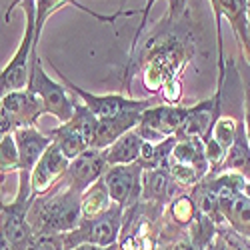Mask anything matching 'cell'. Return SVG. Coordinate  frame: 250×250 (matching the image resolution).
<instances>
[{
    "label": "cell",
    "instance_id": "obj_1",
    "mask_svg": "<svg viewBox=\"0 0 250 250\" xmlns=\"http://www.w3.org/2000/svg\"><path fill=\"white\" fill-rule=\"evenodd\" d=\"M80 200L82 194L66 186L62 178L46 194L34 198L26 216L34 236L66 234L78 228L82 222Z\"/></svg>",
    "mask_w": 250,
    "mask_h": 250
},
{
    "label": "cell",
    "instance_id": "obj_2",
    "mask_svg": "<svg viewBox=\"0 0 250 250\" xmlns=\"http://www.w3.org/2000/svg\"><path fill=\"white\" fill-rule=\"evenodd\" d=\"M24 6V16H26V28L22 42L16 48L14 56L0 72V88L6 92L12 90H24L28 86V76H30V64L32 56L36 54V44H34V32H36V4L34 0H22L20 2Z\"/></svg>",
    "mask_w": 250,
    "mask_h": 250
},
{
    "label": "cell",
    "instance_id": "obj_3",
    "mask_svg": "<svg viewBox=\"0 0 250 250\" xmlns=\"http://www.w3.org/2000/svg\"><path fill=\"white\" fill-rule=\"evenodd\" d=\"M122 214H124V208L118 204H112L104 214L92 220H82L72 232L62 234L64 250L76 248L80 244H94V246L116 244L120 224H122Z\"/></svg>",
    "mask_w": 250,
    "mask_h": 250
},
{
    "label": "cell",
    "instance_id": "obj_4",
    "mask_svg": "<svg viewBox=\"0 0 250 250\" xmlns=\"http://www.w3.org/2000/svg\"><path fill=\"white\" fill-rule=\"evenodd\" d=\"M28 90H32L40 100H42L44 114H52L58 118V122H68L74 112V100L70 98L66 86L58 84L56 80H52L42 64H40L38 56H32V64H30V76H28Z\"/></svg>",
    "mask_w": 250,
    "mask_h": 250
},
{
    "label": "cell",
    "instance_id": "obj_5",
    "mask_svg": "<svg viewBox=\"0 0 250 250\" xmlns=\"http://www.w3.org/2000/svg\"><path fill=\"white\" fill-rule=\"evenodd\" d=\"M44 114L42 100L32 90H12L0 100V138L18 128L36 126V120Z\"/></svg>",
    "mask_w": 250,
    "mask_h": 250
},
{
    "label": "cell",
    "instance_id": "obj_6",
    "mask_svg": "<svg viewBox=\"0 0 250 250\" xmlns=\"http://www.w3.org/2000/svg\"><path fill=\"white\" fill-rule=\"evenodd\" d=\"M54 70L58 72V68L54 66ZM58 78L64 82V86L68 90H72L80 100L82 104L100 120V118H114V116H120V114H126V112H144L146 108L154 106V100H134V98H126L122 94H92L84 88H80L76 84L62 74L58 72Z\"/></svg>",
    "mask_w": 250,
    "mask_h": 250
},
{
    "label": "cell",
    "instance_id": "obj_7",
    "mask_svg": "<svg viewBox=\"0 0 250 250\" xmlns=\"http://www.w3.org/2000/svg\"><path fill=\"white\" fill-rule=\"evenodd\" d=\"M142 172L144 168L138 162L108 166L102 180L106 184L110 200L122 208L138 202V198L142 196Z\"/></svg>",
    "mask_w": 250,
    "mask_h": 250
},
{
    "label": "cell",
    "instance_id": "obj_8",
    "mask_svg": "<svg viewBox=\"0 0 250 250\" xmlns=\"http://www.w3.org/2000/svg\"><path fill=\"white\" fill-rule=\"evenodd\" d=\"M190 106H150L142 112L138 122V134L148 142H160L168 136H176L178 128L188 114Z\"/></svg>",
    "mask_w": 250,
    "mask_h": 250
},
{
    "label": "cell",
    "instance_id": "obj_9",
    "mask_svg": "<svg viewBox=\"0 0 250 250\" xmlns=\"http://www.w3.org/2000/svg\"><path fill=\"white\" fill-rule=\"evenodd\" d=\"M212 10H214V22H216V36H218V62H220V82L224 80V56H222V18H226L232 26V32L238 40L240 50L244 48L248 40V26H250V16H248V0H210Z\"/></svg>",
    "mask_w": 250,
    "mask_h": 250
},
{
    "label": "cell",
    "instance_id": "obj_10",
    "mask_svg": "<svg viewBox=\"0 0 250 250\" xmlns=\"http://www.w3.org/2000/svg\"><path fill=\"white\" fill-rule=\"evenodd\" d=\"M108 170V162L104 158V152L98 148H88L74 160H70L66 174L62 176V182L76 192L84 194L94 182H98L104 172Z\"/></svg>",
    "mask_w": 250,
    "mask_h": 250
},
{
    "label": "cell",
    "instance_id": "obj_11",
    "mask_svg": "<svg viewBox=\"0 0 250 250\" xmlns=\"http://www.w3.org/2000/svg\"><path fill=\"white\" fill-rule=\"evenodd\" d=\"M220 92H222V84H218V92L208 98L204 102H198L196 106L188 108L182 126L176 132V138H200L206 140L212 132L214 122L220 118Z\"/></svg>",
    "mask_w": 250,
    "mask_h": 250
},
{
    "label": "cell",
    "instance_id": "obj_12",
    "mask_svg": "<svg viewBox=\"0 0 250 250\" xmlns=\"http://www.w3.org/2000/svg\"><path fill=\"white\" fill-rule=\"evenodd\" d=\"M68 164H70V160L62 154V150L52 142L50 146L46 148V152L42 154V158L36 162L32 172H30V190H32V196L38 198V196L46 194L52 186L66 174Z\"/></svg>",
    "mask_w": 250,
    "mask_h": 250
},
{
    "label": "cell",
    "instance_id": "obj_13",
    "mask_svg": "<svg viewBox=\"0 0 250 250\" xmlns=\"http://www.w3.org/2000/svg\"><path fill=\"white\" fill-rule=\"evenodd\" d=\"M16 138V146H18V172H32L36 162L42 158L46 148L52 144V138L48 134H42L36 126H26V128H18L12 132Z\"/></svg>",
    "mask_w": 250,
    "mask_h": 250
},
{
    "label": "cell",
    "instance_id": "obj_14",
    "mask_svg": "<svg viewBox=\"0 0 250 250\" xmlns=\"http://www.w3.org/2000/svg\"><path fill=\"white\" fill-rule=\"evenodd\" d=\"M34 4H36V32H34V44H36V46H38L40 32H42L44 22H46V20H48L56 10H60L62 6H66V4H72L74 8L86 12V14L94 16L96 20H100V22H106V24H114L120 16H134V14H138L136 10H116V12L110 14V16H108V14H98V12H94V10H88L84 4H78L76 0H34Z\"/></svg>",
    "mask_w": 250,
    "mask_h": 250
},
{
    "label": "cell",
    "instance_id": "obj_15",
    "mask_svg": "<svg viewBox=\"0 0 250 250\" xmlns=\"http://www.w3.org/2000/svg\"><path fill=\"white\" fill-rule=\"evenodd\" d=\"M140 116H142V112H126V114H120L114 118H100L92 148H98V150L108 148L122 134H126L138 126Z\"/></svg>",
    "mask_w": 250,
    "mask_h": 250
},
{
    "label": "cell",
    "instance_id": "obj_16",
    "mask_svg": "<svg viewBox=\"0 0 250 250\" xmlns=\"http://www.w3.org/2000/svg\"><path fill=\"white\" fill-rule=\"evenodd\" d=\"M170 162L182 164V166H190L196 172H200L202 176L208 174L210 170V164L206 158V150H204V142L200 138H182L176 140L172 154L168 158Z\"/></svg>",
    "mask_w": 250,
    "mask_h": 250
},
{
    "label": "cell",
    "instance_id": "obj_17",
    "mask_svg": "<svg viewBox=\"0 0 250 250\" xmlns=\"http://www.w3.org/2000/svg\"><path fill=\"white\" fill-rule=\"evenodd\" d=\"M178 182L166 168H154L142 172V198L166 202L176 194Z\"/></svg>",
    "mask_w": 250,
    "mask_h": 250
},
{
    "label": "cell",
    "instance_id": "obj_18",
    "mask_svg": "<svg viewBox=\"0 0 250 250\" xmlns=\"http://www.w3.org/2000/svg\"><path fill=\"white\" fill-rule=\"evenodd\" d=\"M216 172H238L242 176H250V144L246 138L244 122H238L234 142L226 150V156Z\"/></svg>",
    "mask_w": 250,
    "mask_h": 250
},
{
    "label": "cell",
    "instance_id": "obj_19",
    "mask_svg": "<svg viewBox=\"0 0 250 250\" xmlns=\"http://www.w3.org/2000/svg\"><path fill=\"white\" fill-rule=\"evenodd\" d=\"M144 138L138 134V130H130L126 134H122L114 144H110L108 148H104V158H106L108 166H118V164H132L138 160L140 150H142Z\"/></svg>",
    "mask_w": 250,
    "mask_h": 250
},
{
    "label": "cell",
    "instance_id": "obj_20",
    "mask_svg": "<svg viewBox=\"0 0 250 250\" xmlns=\"http://www.w3.org/2000/svg\"><path fill=\"white\" fill-rule=\"evenodd\" d=\"M48 136L52 138V142L62 150V154H64L68 160H74L76 156H80L84 150L90 148V144L86 142V138L68 122L58 124V128H52L48 132Z\"/></svg>",
    "mask_w": 250,
    "mask_h": 250
},
{
    "label": "cell",
    "instance_id": "obj_21",
    "mask_svg": "<svg viewBox=\"0 0 250 250\" xmlns=\"http://www.w3.org/2000/svg\"><path fill=\"white\" fill-rule=\"evenodd\" d=\"M176 136H168L160 142H148L144 140L142 144V150L138 156V164L142 166L144 170H154V168H166V162H168L172 148L176 144Z\"/></svg>",
    "mask_w": 250,
    "mask_h": 250
},
{
    "label": "cell",
    "instance_id": "obj_22",
    "mask_svg": "<svg viewBox=\"0 0 250 250\" xmlns=\"http://www.w3.org/2000/svg\"><path fill=\"white\" fill-rule=\"evenodd\" d=\"M108 208H110V196L106 190V184H104V180L100 178L82 194V200H80L82 220H92V218L104 214Z\"/></svg>",
    "mask_w": 250,
    "mask_h": 250
},
{
    "label": "cell",
    "instance_id": "obj_23",
    "mask_svg": "<svg viewBox=\"0 0 250 250\" xmlns=\"http://www.w3.org/2000/svg\"><path fill=\"white\" fill-rule=\"evenodd\" d=\"M220 204V214L226 216L232 222V226H236L238 230H246L250 232V198L240 192L230 200H222Z\"/></svg>",
    "mask_w": 250,
    "mask_h": 250
},
{
    "label": "cell",
    "instance_id": "obj_24",
    "mask_svg": "<svg viewBox=\"0 0 250 250\" xmlns=\"http://www.w3.org/2000/svg\"><path fill=\"white\" fill-rule=\"evenodd\" d=\"M192 200H194L196 210L202 216H206V218H214L216 214L220 216L218 196H216V192L210 188V184H208L206 180L196 184V188L192 190Z\"/></svg>",
    "mask_w": 250,
    "mask_h": 250
},
{
    "label": "cell",
    "instance_id": "obj_25",
    "mask_svg": "<svg viewBox=\"0 0 250 250\" xmlns=\"http://www.w3.org/2000/svg\"><path fill=\"white\" fill-rule=\"evenodd\" d=\"M68 124H72V126L86 138V142L90 144V148H92V142H94V136H96V126H98V118L84 106V104L74 102V112H72V118L68 120Z\"/></svg>",
    "mask_w": 250,
    "mask_h": 250
},
{
    "label": "cell",
    "instance_id": "obj_26",
    "mask_svg": "<svg viewBox=\"0 0 250 250\" xmlns=\"http://www.w3.org/2000/svg\"><path fill=\"white\" fill-rule=\"evenodd\" d=\"M18 146H16V138L14 134H4L0 138V180L4 178V174L18 172Z\"/></svg>",
    "mask_w": 250,
    "mask_h": 250
},
{
    "label": "cell",
    "instance_id": "obj_27",
    "mask_svg": "<svg viewBox=\"0 0 250 250\" xmlns=\"http://www.w3.org/2000/svg\"><path fill=\"white\" fill-rule=\"evenodd\" d=\"M236 128H238V124H236L234 118L222 116V118H218V120L214 122L212 132H210V138H214L224 150H228V148H230V144L234 142Z\"/></svg>",
    "mask_w": 250,
    "mask_h": 250
},
{
    "label": "cell",
    "instance_id": "obj_28",
    "mask_svg": "<svg viewBox=\"0 0 250 250\" xmlns=\"http://www.w3.org/2000/svg\"><path fill=\"white\" fill-rule=\"evenodd\" d=\"M170 212H172V218L176 222H190L196 214V206H194L192 196H178L172 202Z\"/></svg>",
    "mask_w": 250,
    "mask_h": 250
},
{
    "label": "cell",
    "instance_id": "obj_29",
    "mask_svg": "<svg viewBox=\"0 0 250 250\" xmlns=\"http://www.w3.org/2000/svg\"><path fill=\"white\" fill-rule=\"evenodd\" d=\"M28 250H64L62 234H50V236H34Z\"/></svg>",
    "mask_w": 250,
    "mask_h": 250
},
{
    "label": "cell",
    "instance_id": "obj_30",
    "mask_svg": "<svg viewBox=\"0 0 250 250\" xmlns=\"http://www.w3.org/2000/svg\"><path fill=\"white\" fill-rule=\"evenodd\" d=\"M154 2H158V0H146V4H144V8L140 10L142 16H140V24H138V28H136V32H134L132 44H130V58H128V62H132V58H134V50H136V46H138V38L142 36L144 28H146V22H148V16H150V10H152Z\"/></svg>",
    "mask_w": 250,
    "mask_h": 250
},
{
    "label": "cell",
    "instance_id": "obj_31",
    "mask_svg": "<svg viewBox=\"0 0 250 250\" xmlns=\"http://www.w3.org/2000/svg\"><path fill=\"white\" fill-rule=\"evenodd\" d=\"M242 84H244V130L250 144V72H242Z\"/></svg>",
    "mask_w": 250,
    "mask_h": 250
},
{
    "label": "cell",
    "instance_id": "obj_32",
    "mask_svg": "<svg viewBox=\"0 0 250 250\" xmlns=\"http://www.w3.org/2000/svg\"><path fill=\"white\" fill-rule=\"evenodd\" d=\"M186 2H188V0H168V18L172 20V22L184 14Z\"/></svg>",
    "mask_w": 250,
    "mask_h": 250
},
{
    "label": "cell",
    "instance_id": "obj_33",
    "mask_svg": "<svg viewBox=\"0 0 250 250\" xmlns=\"http://www.w3.org/2000/svg\"><path fill=\"white\" fill-rule=\"evenodd\" d=\"M70 250H116V244L112 246H94V244H80L76 248H70Z\"/></svg>",
    "mask_w": 250,
    "mask_h": 250
},
{
    "label": "cell",
    "instance_id": "obj_34",
    "mask_svg": "<svg viewBox=\"0 0 250 250\" xmlns=\"http://www.w3.org/2000/svg\"><path fill=\"white\" fill-rule=\"evenodd\" d=\"M242 52H244V56H246V60H248V66H250V26H248V40H246Z\"/></svg>",
    "mask_w": 250,
    "mask_h": 250
},
{
    "label": "cell",
    "instance_id": "obj_35",
    "mask_svg": "<svg viewBox=\"0 0 250 250\" xmlns=\"http://www.w3.org/2000/svg\"><path fill=\"white\" fill-rule=\"evenodd\" d=\"M224 250H248L244 244H240V242H230V244H228V248H224Z\"/></svg>",
    "mask_w": 250,
    "mask_h": 250
},
{
    "label": "cell",
    "instance_id": "obj_36",
    "mask_svg": "<svg viewBox=\"0 0 250 250\" xmlns=\"http://www.w3.org/2000/svg\"><path fill=\"white\" fill-rule=\"evenodd\" d=\"M244 194L250 198V182H246V184H244Z\"/></svg>",
    "mask_w": 250,
    "mask_h": 250
},
{
    "label": "cell",
    "instance_id": "obj_37",
    "mask_svg": "<svg viewBox=\"0 0 250 250\" xmlns=\"http://www.w3.org/2000/svg\"><path fill=\"white\" fill-rule=\"evenodd\" d=\"M2 206H4V200H2V194H0V212H2Z\"/></svg>",
    "mask_w": 250,
    "mask_h": 250
},
{
    "label": "cell",
    "instance_id": "obj_38",
    "mask_svg": "<svg viewBox=\"0 0 250 250\" xmlns=\"http://www.w3.org/2000/svg\"><path fill=\"white\" fill-rule=\"evenodd\" d=\"M2 96H4V90H2V88H0V100H2Z\"/></svg>",
    "mask_w": 250,
    "mask_h": 250
},
{
    "label": "cell",
    "instance_id": "obj_39",
    "mask_svg": "<svg viewBox=\"0 0 250 250\" xmlns=\"http://www.w3.org/2000/svg\"><path fill=\"white\" fill-rule=\"evenodd\" d=\"M20 2H22V0H16V4H14V6H18V4H20Z\"/></svg>",
    "mask_w": 250,
    "mask_h": 250
},
{
    "label": "cell",
    "instance_id": "obj_40",
    "mask_svg": "<svg viewBox=\"0 0 250 250\" xmlns=\"http://www.w3.org/2000/svg\"><path fill=\"white\" fill-rule=\"evenodd\" d=\"M218 250H224V248H218Z\"/></svg>",
    "mask_w": 250,
    "mask_h": 250
}]
</instances>
